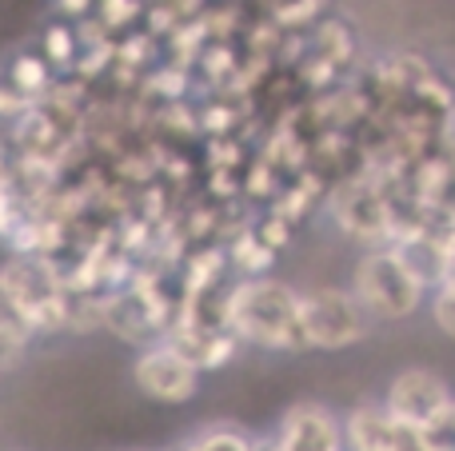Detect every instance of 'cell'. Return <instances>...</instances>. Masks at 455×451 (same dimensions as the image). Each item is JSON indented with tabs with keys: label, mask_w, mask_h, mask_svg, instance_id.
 Returning a JSON list of instances; mask_svg holds the SVG:
<instances>
[{
	"label": "cell",
	"mask_w": 455,
	"mask_h": 451,
	"mask_svg": "<svg viewBox=\"0 0 455 451\" xmlns=\"http://www.w3.org/2000/svg\"><path fill=\"white\" fill-rule=\"evenodd\" d=\"M256 224V220H251ZM228 264H232V276L235 280H259V276H272L275 268V252L256 236V228H243L240 236H232L224 244Z\"/></svg>",
	"instance_id": "obj_12"
},
{
	"label": "cell",
	"mask_w": 455,
	"mask_h": 451,
	"mask_svg": "<svg viewBox=\"0 0 455 451\" xmlns=\"http://www.w3.org/2000/svg\"><path fill=\"white\" fill-rule=\"evenodd\" d=\"M352 296L368 312V320L392 324V320H408L424 308L427 288L403 268V260L392 248H371L352 268Z\"/></svg>",
	"instance_id": "obj_2"
},
{
	"label": "cell",
	"mask_w": 455,
	"mask_h": 451,
	"mask_svg": "<svg viewBox=\"0 0 455 451\" xmlns=\"http://www.w3.org/2000/svg\"><path fill=\"white\" fill-rule=\"evenodd\" d=\"M40 56H44L52 68H60L72 76V68H76V60H80L76 28H72L68 20H52L44 32H40Z\"/></svg>",
	"instance_id": "obj_15"
},
{
	"label": "cell",
	"mask_w": 455,
	"mask_h": 451,
	"mask_svg": "<svg viewBox=\"0 0 455 451\" xmlns=\"http://www.w3.org/2000/svg\"><path fill=\"white\" fill-rule=\"evenodd\" d=\"M164 344H172L184 360H192V364L200 368V376L228 368L243 348V344L235 340V332H212V328H196V324H176L172 332L164 336Z\"/></svg>",
	"instance_id": "obj_8"
},
{
	"label": "cell",
	"mask_w": 455,
	"mask_h": 451,
	"mask_svg": "<svg viewBox=\"0 0 455 451\" xmlns=\"http://www.w3.org/2000/svg\"><path fill=\"white\" fill-rule=\"evenodd\" d=\"M328 216L336 220V228L344 232L347 240L371 248H387L392 244V216H387V200L379 192V184L371 180L368 172L347 176V180H336L323 200Z\"/></svg>",
	"instance_id": "obj_4"
},
{
	"label": "cell",
	"mask_w": 455,
	"mask_h": 451,
	"mask_svg": "<svg viewBox=\"0 0 455 451\" xmlns=\"http://www.w3.org/2000/svg\"><path fill=\"white\" fill-rule=\"evenodd\" d=\"M451 404H455L451 384L432 368H403V372L392 376V384L384 392V407L400 423H411V428H427Z\"/></svg>",
	"instance_id": "obj_6"
},
{
	"label": "cell",
	"mask_w": 455,
	"mask_h": 451,
	"mask_svg": "<svg viewBox=\"0 0 455 451\" xmlns=\"http://www.w3.org/2000/svg\"><path fill=\"white\" fill-rule=\"evenodd\" d=\"M387 248L400 256L403 268H408L427 292H435V288L443 284V276H448V240L419 228V232H411V236H400Z\"/></svg>",
	"instance_id": "obj_9"
},
{
	"label": "cell",
	"mask_w": 455,
	"mask_h": 451,
	"mask_svg": "<svg viewBox=\"0 0 455 451\" xmlns=\"http://www.w3.org/2000/svg\"><path fill=\"white\" fill-rule=\"evenodd\" d=\"M424 436H427V447L432 451H455V404L427 423Z\"/></svg>",
	"instance_id": "obj_20"
},
{
	"label": "cell",
	"mask_w": 455,
	"mask_h": 451,
	"mask_svg": "<svg viewBox=\"0 0 455 451\" xmlns=\"http://www.w3.org/2000/svg\"><path fill=\"white\" fill-rule=\"evenodd\" d=\"M156 36H148V32H128V36H116V64H128V68L144 72L148 76L152 72V60H156Z\"/></svg>",
	"instance_id": "obj_16"
},
{
	"label": "cell",
	"mask_w": 455,
	"mask_h": 451,
	"mask_svg": "<svg viewBox=\"0 0 455 451\" xmlns=\"http://www.w3.org/2000/svg\"><path fill=\"white\" fill-rule=\"evenodd\" d=\"M228 328L243 348L251 344L264 352H307L299 292L275 276L235 280L228 292Z\"/></svg>",
	"instance_id": "obj_1"
},
{
	"label": "cell",
	"mask_w": 455,
	"mask_h": 451,
	"mask_svg": "<svg viewBox=\"0 0 455 451\" xmlns=\"http://www.w3.org/2000/svg\"><path fill=\"white\" fill-rule=\"evenodd\" d=\"M200 368L192 360H184L172 344L156 340L148 348L136 352V364H132V384L140 388V396L156 400L164 407H180L188 400H196L200 392Z\"/></svg>",
	"instance_id": "obj_5"
},
{
	"label": "cell",
	"mask_w": 455,
	"mask_h": 451,
	"mask_svg": "<svg viewBox=\"0 0 455 451\" xmlns=\"http://www.w3.org/2000/svg\"><path fill=\"white\" fill-rule=\"evenodd\" d=\"M251 228H256V236L264 240V244L272 248L275 256H280L283 248L291 244V236H296V224H288L283 216L267 212V208H264V212H256V224H251Z\"/></svg>",
	"instance_id": "obj_18"
},
{
	"label": "cell",
	"mask_w": 455,
	"mask_h": 451,
	"mask_svg": "<svg viewBox=\"0 0 455 451\" xmlns=\"http://www.w3.org/2000/svg\"><path fill=\"white\" fill-rule=\"evenodd\" d=\"M395 415L384 407V400L355 404L344 415V451H392Z\"/></svg>",
	"instance_id": "obj_10"
},
{
	"label": "cell",
	"mask_w": 455,
	"mask_h": 451,
	"mask_svg": "<svg viewBox=\"0 0 455 451\" xmlns=\"http://www.w3.org/2000/svg\"><path fill=\"white\" fill-rule=\"evenodd\" d=\"M299 320H304L307 352H344L368 336L371 320L352 296V288H312L299 292Z\"/></svg>",
	"instance_id": "obj_3"
},
{
	"label": "cell",
	"mask_w": 455,
	"mask_h": 451,
	"mask_svg": "<svg viewBox=\"0 0 455 451\" xmlns=\"http://www.w3.org/2000/svg\"><path fill=\"white\" fill-rule=\"evenodd\" d=\"M12 172V152H8V144H0V180Z\"/></svg>",
	"instance_id": "obj_23"
},
{
	"label": "cell",
	"mask_w": 455,
	"mask_h": 451,
	"mask_svg": "<svg viewBox=\"0 0 455 451\" xmlns=\"http://www.w3.org/2000/svg\"><path fill=\"white\" fill-rule=\"evenodd\" d=\"M280 451H344V420L315 400L291 404L272 431Z\"/></svg>",
	"instance_id": "obj_7"
},
{
	"label": "cell",
	"mask_w": 455,
	"mask_h": 451,
	"mask_svg": "<svg viewBox=\"0 0 455 451\" xmlns=\"http://www.w3.org/2000/svg\"><path fill=\"white\" fill-rule=\"evenodd\" d=\"M52 4L60 12V20H68V24H80L84 16L96 12V0H52Z\"/></svg>",
	"instance_id": "obj_22"
},
{
	"label": "cell",
	"mask_w": 455,
	"mask_h": 451,
	"mask_svg": "<svg viewBox=\"0 0 455 451\" xmlns=\"http://www.w3.org/2000/svg\"><path fill=\"white\" fill-rule=\"evenodd\" d=\"M32 340H36V332H32L28 316H24L20 304L12 300V292L0 284V368L8 372V368L24 356V348H28Z\"/></svg>",
	"instance_id": "obj_13"
},
{
	"label": "cell",
	"mask_w": 455,
	"mask_h": 451,
	"mask_svg": "<svg viewBox=\"0 0 455 451\" xmlns=\"http://www.w3.org/2000/svg\"><path fill=\"white\" fill-rule=\"evenodd\" d=\"M28 108H32V100H28V96H20L12 84H8L4 76H0V124H4V128H12L16 120H20Z\"/></svg>",
	"instance_id": "obj_21"
},
{
	"label": "cell",
	"mask_w": 455,
	"mask_h": 451,
	"mask_svg": "<svg viewBox=\"0 0 455 451\" xmlns=\"http://www.w3.org/2000/svg\"><path fill=\"white\" fill-rule=\"evenodd\" d=\"M0 76H4L20 96H28L32 104L44 100L48 88L56 84L52 64H48L40 52H28V48H24V52H12V56H8V64H4V72H0Z\"/></svg>",
	"instance_id": "obj_11"
},
{
	"label": "cell",
	"mask_w": 455,
	"mask_h": 451,
	"mask_svg": "<svg viewBox=\"0 0 455 451\" xmlns=\"http://www.w3.org/2000/svg\"><path fill=\"white\" fill-rule=\"evenodd\" d=\"M427 312H432V324L455 344V292L451 288H435L432 300H427Z\"/></svg>",
	"instance_id": "obj_19"
},
{
	"label": "cell",
	"mask_w": 455,
	"mask_h": 451,
	"mask_svg": "<svg viewBox=\"0 0 455 451\" xmlns=\"http://www.w3.org/2000/svg\"><path fill=\"white\" fill-rule=\"evenodd\" d=\"M144 0H96V16L108 24V32L116 36L120 28H132L136 20H144Z\"/></svg>",
	"instance_id": "obj_17"
},
{
	"label": "cell",
	"mask_w": 455,
	"mask_h": 451,
	"mask_svg": "<svg viewBox=\"0 0 455 451\" xmlns=\"http://www.w3.org/2000/svg\"><path fill=\"white\" fill-rule=\"evenodd\" d=\"M312 52L328 56V60L344 72L347 64L355 60V32L347 28L339 16H323V20L312 28Z\"/></svg>",
	"instance_id": "obj_14"
}]
</instances>
